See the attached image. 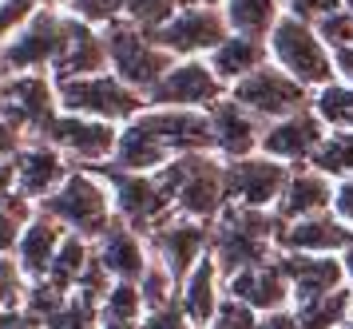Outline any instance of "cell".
Masks as SVG:
<instances>
[{"instance_id":"37","label":"cell","mask_w":353,"mask_h":329,"mask_svg":"<svg viewBox=\"0 0 353 329\" xmlns=\"http://www.w3.org/2000/svg\"><path fill=\"white\" fill-rule=\"evenodd\" d=\"M183 4H191V0H123V20H131V24H139V28H147V32H155V28H163Z\"/></svg>"},{"instance_id":"45","label":"cell","mask_w":353,"mask_h":329,"mask_svg":"<svg viewBox=\"0 0 353 329\" xmlns=\"http://www.w3.org/2000/svg\"><path fill=\"white\" fill-rule=\"evenodd\" d=\"M0 329H44V321H36L28 310H0Z\"/></svg>"},{"instance_id":"26","label":"cell","mask_w":353,"mask_h":329,"mask_svg":"<svg viewBox=\"0 0 353 329\" xmlns=\"http://www.w3.org/2000/svg\"><path fill=\"white\" fill-rule=\"evenodd\" d=\"M64 238H68V230L60 222L52 219V215H44V210H36L32 219H28V226H24V235H20L17 250H12L20 270H24L32 282H44L52 262H56V250L64 246Z\"/></svg>"},{"instance_id":"18","label":"cell","mask_w":353,"mask_h":329,"mask_svg":"<svg viewBox=\"0 0 353 329\" xmlns=\"http://www.w3.org/2000/svg\"><path fill=\"white\" fill-rule=\"evenodd\" d=\"M350 246H353V222H345L337 210L282 222V230H278V250L290 254H345Z\"/></svg>"},{"instance_id":"31","label":"cell","mask_w":353,"mask_h":329,"mask_svg":"<svg viewBox=\"0 0 353 329\" xmlns=\"http://www.w3.org/2000/svg\"><path fill=\"white\" fill-rule=\"evenodd\" d=\"M310 108L318 111V119L330 131H353V83L350 79H330L325 88L314 92Z\"/></svg>"},{"instance_id":"25","label":"cell","mask_w":353,"mask_h":329,"mask_svg":"<svg viewBox=\"0 0 353 329\" xmlns=\"http://www.w3.org/2000/svg\"><path fill=\"white\" fill-rule=\"evenodd\" d=\"M223 298H226V278H223V270H219V262H214V254H207L187 274V282L179 286V310L187 314V321L194 329H210Z\"/></svg>"},{"instance_id":"1","label":"cell","mask_w":353,"mask_h":329,"mask_svg":"<svg viewBox=\"0 0 353 329\" xmlns=\"http://www.w3.org/2000/svg\"><path fill=\"white\" fill-rule=\"evenodd\" d=\"M214 155V135H210L207 111H183V108H151L147 103L123 131L119 147L108 167L115 171H163L167 163L183 155Z\"/></svg>"},{"instance_id":"23","label":"cell","mask_w":353,"mask_h":329,"mask_svg":"<svg viewBox=\"0 0 353 329\" xmlns=\"http://www.w3.org/2000/svg\"><path fill=\"white\" fill-rule=\"evenodd\" d=\"M278 262L286 270L290 290H294V306L321 294H334L341 286H350L345 266H341V254H290L278 250Z\"/></svg>"},{"instance_id":"39","label":"cell","mask_w":353,"mask_h":329,"mask_svg":"<svg viewBox=\"0 0 353 329\" xmlns=\"http://www.w3.org/2000/svg\"><path fill=\"white\" fill-rule=\"evenodd\" d=\"M68 12L80 16L83 24L108 28V24H115V20H123V0H72Z\"/></svg>"},{"instance_id":"6","label":"cell","mask_w":353,"mask_h":329,"mask_svg":"<svg viewBox=\"0 0 353 329\" xmlns=\"http://www.w3.org/2000/svg\"><path fill=\"white\" fill-rule=\"evenodd\" d=\"M103 40H108V63H112V72L143 95H151V88H155V83L167 76V68L175 63V56L155 40V32L139 28V24H131V20L108 24V28H103Z\"/></svg>"},{"instance_id":"11","label":"cell","mask_w":353,"mask_h":329,"mask_svg":"<svg viewBox=\"0 0 353 329\" xmlns=\"http://www.w3.org/2000/svg\"><path fill=\"white\" fill-rule=\"evenodd\" d=\"M226 32H230V24H226L223 8L191 0V4H183L163 28H155V40H159L175 60H203V56H210V52L226 40Z\"/></svg>"},{"instance_id":"33","label":"cell","mask_w":353,"mask_h":329,"mask_svg":"<svg viewBox=\"0 0 353 329\" xmlns=\"http://www.w3.org/2000/svg\"><path fill=\"white\" fill-rule=\"evenodd\" d=\"M99 317H112V321H143L147 306H143L139 282H112V290L99 301Z\"/></svg>"},{"instance_id":"8","label":"cell","mask_w":353,"mask_h":329,"mask_svg":"<svg viewBox=\"0 0 353 329\" xmlns=\"http://www.w3.org/2000/svg\"><path fill=\"white\" fill-rule=\"evenodd\" d=\"M226 95H230L234 103H242L250 115H258L262 123H274V119H286L294 111H305L310 99H314V92H310L305 83H298L290 72H282V68L270 63V60L262 63L258 72H250L246 79H239Z\"/></svg>"},{"instance_id":"54","label":"cell","mask_w":353,"mask_h":329,"mask_svg":"<svg viewBox=\"0 0 353 329\" xmlns=\"http://www.w3.org/2000/svg\"><path fill=\"white\" fill-rule=\"evenodd\" d=\"M341 4H345V8H350V12H353V0H341Z\"/></svg>"},{"instance_id":"7","label":"cell","mask_w":353,"mask_h":329,"mask_svg":"<svg viewBox=\"0 0 353 329\" xmlns=\"http://www.w3.org/2000/svg\"><path fill=\"white\" fill-rule=\"evenodd\" d=\"M103 175H108V183H112L115 219H123L128 226H135L143 238L179 215L175 199H171L167 183L159 179V171L139 175V171H115V167H103Z\"/></svg>"},{"instance_id":"24","label":"cell","mask_w":353,"mask_h":329,"mask_svg":"<svg viewBox=\"0 0 353 329\" xmlns=\"http://www.w3.org/2000/svg\"><path fill=\"white\" fill-rule=\"evenodd\" d=\"M334 190H337L334 179L314 171L310 163L294 167L274 215H278V222H298V219H310V215H321V210H334Z\"/></svg>"},{"instance_id":"10","label":"cell","mask_w":353,"mask_h":329,"mask_svg":"<svg viewBox=\"0 0 353 329\" xmlns=\"http://www.w3.org/2000/svg\"><path fill=\"white\" fill-rule=\"evenodd\" d=\"M64 24H68L64 8L40 4L32 20L0 44L4 68L8 72H52V60H56V52L64 44Z\"/></svg>"},{"instance_id":"50","label":"cell","mask_w":353,"mask_h":329,"mask_svg":"<svg viewBox=\"0 0 353 329\" xmlns=\"http://www.w3.org/2000/svg\"><path fill=\"white\" fill-rule=\"evenodd\" d=\"M8 76H12V72L4 68V60H0V92H4V83H8Z\"/></svg>"},{"instance_id":"27","label":"cell","mask_w":353,"mask_h":329,"mask_svg":"<svg viewBox=\"0 0 353 329\" xmlns=\"http://www.w3.org/2000/svg\"><path fill=\"white\" fill-rule=\"evenodd\" d=\"M207 60H210V68H214V76L223 79L226 88H234L239 79H246L250 72H258L262 63L270 60V48H266V40H258V36L226 32V40L210 52Z\"/></svg>"},{"instance_id":"22","label":"cell","mask_w":353,"mask_h":329,"mask_svg":"<svg viewBox=\"0 0 353 329\" xmlns=\"http://www.w3.org/2000/svg\"><path fill=\"white\" fill-rule=\"evenodd\" d=\"M72 171H76V167L44 139H28L17 151V187H20V195L32 199L36 206L44 203L52 190H60V183H64Z\"/></svg>"},{"instance_id":"9","label":"cell","mask_w":353,"mask_h":329,"mask_svg":"<svg viewBox=\"0 0 353 329\" xmlns=\"http://www.w3.org/2000/svg\"><path fill=\"white\" fill-rule=\"evenodd\" d=\"M119 131L123 127L103 123V119H88V115H72V111H56V119L48 123V131L40 135L44 143H52L68 163H80L92 171H103L115 159L119 147Z\"/></svg>"},{"instance_id":"35","label":"cell","mask_w":353,"mask_h":329,"mask_svg":"<svg viewBox=\"0 0 353 329\" xmlns=\"http://www.w3.org/2000/svg\"><path fill=\"white\" fill-rule=\"evenodd\" d=\"M32 278L20 270L17 254H0V310H24Z\"/></svg>"},{"instance_id":"28","label":"cell","mask_w":353,"mask_h":329,"mask_svg":"<svg viewBox=\"0 0 353 329\" xmlns=\"http://www.w3.org/2000/svg\"><path fill=\"white\" fill-rule=\"evenodd\" d=\"M223 12H226L230 32L258 36V40H270L274 24L286 16V4H282V0H226Z\"/></svg>"},{"instance_id":"48","label":"cell","mask_w":353,"mask_h":329,"mask_svg":"<svg viewBox=\"0 0 353 329\" xmlns=\"http://www.w3.org/2000/svg\"><path fill=\"white\" fill-rule=\"evenodd\" d=\"M334 63H337V76L353 83V44L341 48V52H334Z\"/></svg>"},{"instance_id":"34","label":"cell","mask_w":353,"mask_h":329,"mask_svg":"<svg viewBox=\"0 0 353 329\" xmlns=\"http://www.w3.org/2000/svg\"><path fill=\"white\" fill-rule=\"evenodd\" d=\"M36 210L40 206L32 199H24V195H17V199H8V203L0 206V254L17 250L20 235H24V226H28V219H32Z\"/></svg>"},{"instance_id":"46","label":"cell","mask_w":353,"mask_h":329,"mask_svg":"<svg viewBox=\"0 0 353 329\" xmlns=\"http://www.w3.org/2000/svg\"><path fill=\"white\" fill-rule=\"evenodd\" d=\"M334 210H337L345 222H353V175L337 183V190H334Z\"/></svg>"},{"instance_id":"44","label":"cell","mask_w":353,"mask_h":329,"mask_svg":"<svg viewBox=\"0 0 353 329\" xmlns=\"http://www.w3.org/2000/svg\"><path fill=\"white\" fill-rule=\"evenodd\" d=\"M20 187H17V155L12 159H0V206L8 199H17Z\"/></svg>"},{"instance_id":"53","label":"cell","mask_w":353,"mask_h":329,"mask_svg":"<svg viewBox=\"0 0 353 329\" xmlns=\"http://www.w3.org/2000/svg\"><path fill=\"white\" fill-rule=\"evenodd\" d=\"M341 329H353V314H350V321H345V326H341Z\"/></svg>"},{"instance_id":"13","label":"cell","mask_w":353,"mask_h":329,"mask_svg":"<svg viewBox=\"0 0 353 329\" xmlns=\"http://www.w3.org/2000/svg\"><path fill=\"white\" fill-rule=\"evenodd\" d=\"M230 92L223 79L214 76L210 60H175L167 76L151 88L147 103L151 108H183V111H210L223 95Z\"/></svg>"},{"instance_id":"30","label":"cell","mask_w":353,"mask_h":329,"mask_svg":"<svg viewBox=\"0 0 353 329\" xmlns=\"http://www.w3.org/2000/svg\"><path fill=\"white\" fill-rule=\"evenodd\" d=\"M294 314H298V326L302 329H341L353 314V286H341L334 294L298 301Z\"/></svg>"},{"instance_id":"32","label":"cell","mask_w":353,"mask_h":329,"mask_svg":"<svg viewBox=\"0 0 353 329\" xmlns=\"http://www.w3.org/2000/svg\"><path fill=\"white\" fill-rule=\"evenodd\" d=\"M310 167L321 171L325 179H334V183L350 179L353 175V131H330V135L321 139V147L314 151Z\"/></svg>"},{"instance_id":"17","label":"cell","mask_w":353,"mask_h":329,"mask_svg":"<svg viewBox=\"0 0 353 329\" xmlns=\"http://www.w3.org/2000/svg\"><path fill=\"white\" fill-rule=\"evenodd\" d=\"M108 68H112V63H108V40H103V28L83 24L80 16L68 12L64 44H60V52H56L48 76L60 83V79H76V76H96V72H108Z\"/></svg>"},{"instance_id":"21","label":"cell","mask_w":353,"mask_h":329,"mask_svg":"<svg viewBox=\"0 0 353 329\" xmlns=\"http://www.w3.org/2000/svg\"><path fill=\"white\" fill-rule=\"evenodd\" d=\"M96 258H99V266L112 274V282H139L147 274V266H151V242L135 226L115 219L96 238Z\"/></svg>"},{"instance_id":"38","label":"cell","mask_w":353,"mask_h":329,"mask_svg":"<svg viewBox=\"0 0 353 329\" xmlns=\"http://www.w3.org/2000/svg\"><path fill=\"white\" fill-rule=\"evenodd\" d=\"M258 326H262V314H258L254 306L239 301L234 294H226L214 321H210V329H258Z\"/></svg>"},{"instance_id":"14","label":"cell","mask_w":353,"mask_h":329,"mask_svg":"<svg viewBox=\"0 0 353 329\" xmlns=\"http://www.w3.org/2000/svg\"><path fill=\"white\" fill-rule=\"evenodd\" d=\"M290 171L294 167L262 155V151L246 155V159H230L226 163V199L239 206H250V210H274L278 199H282V190H286Z\"/></svg>"},{"instance_id":"2","label":"cell","mask_w":353,"mask_h":329,"mask_svg":"<svg viewBox=\"0 0 353 329\" xmlns=\"http://www.w3.org/2000/svg\"><path fill=\"white\" fill-rule=\"evenodd\" d=\"M40 210L52 215L68 235H80V238H88V242H96V238L115 222L112 183H108L103 171L76 167V171L60 183V190H52L48 199L40 203Z\"/></svg>"},{"instance_id":"16","label":"cell","mask_w":353,"mask_h":329,"mask_svg":"<svg viewBox=\"0 0 353 329\" xmlns=\"http://www.w3.org/2000/svg\"><path fill=\"white\" fill-rule=\"evenodd\" d=\"M325 135H330V127L318 119L314 108L294 111L286 119L266 123V131H262V155L278 159V163H286V167H305Z\"/></svg>"},{"instance_id":"43","label":"cell","mask_w":353,"mask_h":329,"mask_svg":"<svg viewBox=\"0 0 353 329\" xmlns=\"http://www.w3.org/2000/svg\"><path fill=\"white\" fill-rule=\"evenodd\" d=\"M24 143H28V135H24L12 119H4V115H0V159H12Z\"/></svg>"},{"instance_id":"15","label":"cell","mask_w":353,"mask_h":329,"mask_svg":"<svg viewBox=\"0 0 353 329\" xmlns=\"http://www.w3.org/2000/svg\"><path fill=\"white\" fill-rule=\"evenodd\" d=\"M147 242H151V254H155L163 266L175 274V282L183 286L187 274L210 254V222H194V219L175 215L171 222H163L159 230H151Z\"/></svg>"},{"instance_id":"47","label":"cell","mask_w":353,"mask_h":329,"mask_svg":"<svg viewBox=\"0 0 353 329\" xmlns=\"http://www.w3.org/2000/svg\"><path fill=\"white\" fill-rule=\"evenodd\" d=\"M258 329H302V326H298V314H294V306H290V310L262 314V326H258Z\"/></svg>"},{"instance_id":"4","label":"cell","mask_w":353,"mask_h":329,"mask_svg":"<svg viewBox=\"0 0 353 329\" xmlns=\"http://www.w3.org/2000/svg\"><path fill=\"white\" fill-rule=\"evenodd\" d=\"M159 179L167 183L175 210L183 219L194 222H214L226 210V163L219 155H183L175 163H167L159 171Z\"/></svg>"},{"instance_id":"52","label":"cell","mask_w":353,"mask_h":329,"mask_svg":"<svg viewBox=\"0 0 353 329\" xmlns=\"http://www.w3.org/2000/svg\"><path fill=\"white\" fill-rule=\"evenodd\" d=\"M199 4H214V8H223L226 0H199Z\"/></svg>"},{"instance_id":"12","label":"cell","mask_w":353,"mask_h":329,"mask_svg":"<svg viewBox=\"0 0 353 329\" xmlns=\"http://www.w3.org/2000/svg\"><path fill=\"white\" fill-rule=\"evenodd\" d=\"M60 111V95H56V79L48 72H12L4 92H0V115L28 135L40 139L48 123Z\"/></svg>"},{"instance_id":"29","label":"cell","mask_w":353,"mask_h":329,"mask_svg":"<svg viewBox=\"0 0 353 329\" xmlns=\"http://www.w3.org/2000/svg\"><path fill=\"white\" fill-rule=\"evenodd\" d=\"M92 258H96V242H88L80 235H68L64 246L56 250V262H52L44 282H52L60 294H76L83 282V274H88V266H92Z\"/></svg>"},{"instance_id":"19","label":"cell","mask_w":353,"mask_h":329,"mask_svg":"<svg viewBox=\"0 0 353 329\" xmlns=\"http://www.w3.org/2000/svg\"><path fill=\"white\" fill-rule=\"evenodd\" d=\"M210 115V135H214V155L219 159H246V155H258L262 151V131L266 123L250 115V111L234 103L230 95H223L214 108L207 111Z\"/></svg>"},{"instance_id":"40","label":"cell","mask_w":353,"mask_h":329,"mask_svg":"<svg viewBox=\"0 0 353 329\" xmlns=\"http://www.w3.org/2000/svg\"><path fill=\"white\" fill-rule=\"evenodd\" d=\"M318 32H321V40L334 48V52L350 48L353 44V12H350V8H341V12L325 16V20L318 24Z\"/></svg>"},{"instance_id":"20","label":"cell","mask_w":353,"mask_h":329,"mask_svg":"<svg viewBox=\"0 0 353 329\" xmlns=\"http://www.w3.org/2000/svg\"><path fill=\"white\" fill-rule=\"evenodd\" d=\"M226 294H234L239 301L254 306L258 314H274V310H290L294 306V290H290V278L278 254L258 262V266H246L239 274L226 278Z\"/></svg>"},{"instance_id":"49","label":"cell","mask_w":353,"mask_h":329,"mask_svg":"<svg viewBox=\"0 0 353 329\" xmlns=\"http://www.w3.org/2000/svg\"><path fill=\"white\" fill-rule=\"evenodd\" d=\"M341 266H345V278H350V286H353V246L341 254Z\"/></svg>"},{"instance_id":"41","label":"cell","mask_w":353,"mask_h":329,"mask_svg":"<svg viewBox=\"0 0 353 329\" xmlns=\"http://www.w3.org/2000/svg\"><path fill=\"white\" fill-rule=\"evenodd\" d=\"M341 8H345L341 0H290V4H286V12L302 16V20H310V24H321L325 16L341 12Z\"/></svg>"},{"instance_id":"42","label":"cell","mask_w":353,"mask_h":329,"mask_svg":"<svg viewBox=\"0 0 353 329\" xmlns=\"http://www.w3.org/2000/svg\"><path fill=\"white\" fill-rule=\"evenodd\" d=\"M143 329H194L191 321H187V314L175 306H163V310H151V314L143 317Z\"/></svg>"},{"instance_id":"55","label":"cell","mask_w":353,"mask_h":329,"mask_svg":"<svg viewBox=\"0 0 353 329\" xmlns=\"http://www.w3.org/2000/svg\"><path fill=\"white\" fill-rule=\"evenodd\" d=\"M282 4H290V0H282Z\"/></svg>"},{"instance_id":"51","label":"cell","mask_w":353,"mask_h":329,"mask_svg":"<svg viewBox=\"0 0 353 329\" xmlns=\"http://www.w3.org/2000/svg\"><path fill=\"white\" fill-rule=\"evenodd\" d=\"M44 4H52V8H68L72 0H44Z\"/></svg>"},{"instance_id":"3","label":"cell","mask_w":353,"mask_h":329,"mask_svg":"<svg viewBox=\"0 0 353 329\" xmlns=\"http://www.w3.org/2000/svg\"><path fill=\"white\" fill-rule=\"evenodd\" d=\"M266 48H270V63H278L282 72H290V76L298 79V83H305L310 92H318L330 79H337L334 48L321 40L318 24H310L302 16H294V12L282 16V20L274 24Z\"/></svg>"},{"instance_id":"36","label":"cell","mask_w":353,"mask_h":329,"mask_svg":"<svg viewBox=\"0 0 353 329\" xmlns=\"http://www.w3.org/2000/svg\"><path fill=\"white\" fill-rule=\"evenodd\" d=\"M44 329H99V301L72 294V298L44 321Z\"/></svg>"},{"instance_id":"5","label":"cell","mask_w":353,"mask_h":329,"mask_svg":"<svg viewBox=\"0 0 353 329\" xmlns=\"http://www.w3.org/2000/svg\"><path fill=\"white\" fill-rule=\"evenodd\" d=\"M56 95H60V111L88 115V119H103V123H115V127H128L147 108V95L135 92L131 83H123L112 68L108 72H96V76L60 79L56 83Z\"/></svg>"}]
</instances>
